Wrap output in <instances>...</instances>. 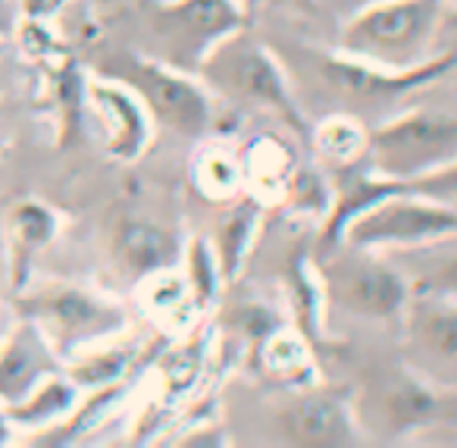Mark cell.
<instances>
[{"mask_svg":"<svg viewBox=\"0 0 457 448\" xmlns=\"http://www.w3.org/2000/svg\"><path fill=\"white\" fill-rule=\"evenodd\" d=\"M373 176L411 182L457 157V116L445 110H411L382 123L367 141Z\"/></svg>","mask_w":457,"mask_h":448,"instance_id":"obj_1","label":"cell"},{"mask_svg":"<svg viewBox=\"0 0 457 448\" xmlns=\"http://www.w3.org/2000/svg\"><path fill=\"white\" fill-rule=\"evenodd\" d=\"M201 72L210 85L226 91L228 97H238L245 104H254L261 110L282 116L292 129L307 132L301 110L292 97L286 76L279 63L263 45L251 41L248 35L232 32L222 41H216L201 60Z\"/></svg>","mask_w":457,"mask_h":448,"instance_id":"obj_2","label":"cell"},{"mask_svg":"<svg viewBox=\"0 0 457 448\" xmlns=\"http://www.w3.org/2000/svg\"><path fill=\"white\" fill-rule=\"evenodd\" d=\"M16 308L45 333L60 358L126 326V317L113 301L72 283H45L32 292L22 289Z\"/></svg>","mask_w":457,"mask_h":448,"instance_id":"obj_3","label":"cell"},{"mask_svg":"<svg viewBox=\"0 0 457 448\" xmlns=\"http://www.w3.org/2000/svg\"><path fill=\"white\" fill-rule=\"evenodd\" d=\"M110 79L135 91L147 116L160 120L179 135H204L210 126V101L179 66L122 54L110 66Z\"/></svg>","mask_w":457,"mask_h":448,"instance_id":"obj_4","label":"cell"},{"mask_svg":"<svg viewBox=\"0 0 457 448\" xmlns=\"http://www.w3.org/2000/svg\"><path fill=\"white\" fill-rule=\"evenodd\" d=\"M432 0H376L345 26V51L382 66L417 57L436 26Z\"/></svg>","mask_w":457,"mask_h":448,"instance_id":"obj_5","label":"cell"},{"mask_svg":"<svg viewBox=\"0 0 457 448\" xmlns=\"http://www.w3.org/2000/svg\"><path fill=\"white\" fill-rule=\"evenodd\" d=\"M248 13L238 0H170L154 10V32L172 66L182 70L185 60L201 66L204 54L226 35L242 32Z\"/></svg>","mask_w":457,"mask_h":448,"instance_id":"obj_6","label":"cell"},{"mask_svg":"<svg viewBox=\"0 0 457 448\" xmlns=\"http://www.w3.org/2000/svg\"><path fill=\"white\" fill-rule=\"evenodd\" d=\"M457 63L454 54H445L436 60H417L407 70L398 66H382L373 60L354 57V54H323L320 57V70H323L326 82L332 89H338L351 101L376 104V101H395V97L407 95V91L429 85L436 79H442L445 72H451Z\"/></svg>","mask_w":457,"mask_h":448,"instance_id":"obj_7","label":"cell"},{"mask_svg":"<svg viewBox=\"0 0 457 448\" xmlns=\"http://www.w3.org/2000/svg\"><path fill=\"white\" fill-rule=\"evenodd\" d=\"M336 301L345 310L370 320H386L407 308L411 289L388 264H379L373 258H354L336 266Z\"/></svg>","mask_w":457,"mask_h":448,"instance_id":"obj_8","label":"cell"},{"mask_svg":"<svg viewBox=\"0 0 457 448\" xmlns=\"http://www.w3.org/2000/svg\"><path fill=\"white\" fill-rule=\"evenodd\" d=\"M85 101L97 114L104 129V148L113 160H138L147 145V110L145 104L135 97L132 89L122 82L110 79H97V82L85 85Z\"/></svg>","mask_w":457,"mask_h":448,"instance_id":"obj_9","label":"cell"},{"mask_svg":"<svg viewBox=\"0 0 457 448\" xmlns=\"http://www.w3.org/2000/svg\"><path fill=\"white\" fill-rule=\"evenodd\" d=\"M60 354L32 320L22 323L0 345V408L26 398L41 379L60 373Z\"/></svg>","mask_w":457,"mask_h":448,"instance_id":"obj_10","label":"cell"},{"mask_svg":"<svg viewBox=\"0 0 457 448\" xmlns=\"http://www.w3.org/2000/svg\"><path fill=\"white\" fill-rule=\"evenodd\" d=\"M282 433L288 442L307 448H338L354 442L348 408L332 395H304L282 414Z\"/></svg>","mask_w":457,"mask_h":448,"instance_id":"obj_11","label":"cell"},{"mask_svg":"<svg viewBox=\"0 0 457 448\" xmlns=\"http://www.w3.org/2000/svg\"><path fill=\"white\" fill-rule=\"evenodd\" d=\"M57 214L47 204L26 198L16 201L7 214V251H10V285L13 292L29 289V273H32L35 254L57 235Z\"/></svg>","mask_w":457,"mask_h":448,"instance_id":"obj_12","label":"cell"},{"mask_svg":"<svg viewBox=\"0 0 457 448\" xmlns=\"http://www.w3.org/2000/svg\"><path fill=\"white\" fill-rule=\"evenodd\" d=\"M411 333L429 354L457 360V301L442 295H423L411 304Z\"/></svg>","mask_w":457,"mask_h":448,"instance_id":"obj_13","label":"cell"},{"mask_svg":"<svg viewBox=\"0 0 457 448\" xmlns=\"http://www.w3.org/2000/svg\"><path fill=\"white\" fill-rule=\"evenodd\" d=\"M76 408V383L63 379L60 373H51L47 379H41L26 398H20L16 404L4 408V417L10 420V427L22 429H41L47 423H57L60 417H66Z\"/></svg>","mask_w":457,"mask_h":448,"instance_id":"obj_14","label":"cell"},{"mask_svg":"<svg viewBox=\"0 0 457 448\" xmlns=\"http://www.w3.org/2000/svg\"><path fill=\"white\" fill-rule=\"evenodd\" d=\"M116 258L132 273H154L172 258V239L170 232L151 226V223L129 220L116 232Z\"/></svg>","mask_w":457,"mask_h":448,"instance_id":"obj_15","label":"cell"},{"mask_svg":"<svg viewBox=\"0 0 457 448\" xmlns=\"http://www.w3.org/2000/svg\"><path fill=\"white\" fill-rule=\"evenodd\" d=\"M311 139L317 154L329 164H354L367 154L370 132H363L361 123H354L351 116H329L313 129Z\"/></svg>","mask_w":457,"mask_h":448,"instance_id":"obj_16","label":"cell"},{"mask_svg":"<svg viewBox=\"0 0 457 448\" xmlns=\"http://www.w3.org/2000/svg\"><path fill=\"white\" fill-rule=\"evenodd\" d=\"M238 160L232 154L210 151L197 164V185L207 191L210 198H228L238 189Z\"/></svg>","mask_w":457,"mask_h":448,"instance_id":"obj_17","label":"cell"},{"mask_svg":"<svg viewBox=\"0 0 457 448\" xmlns=\"http://www.w3.org/2000/svg\"><path fill=\"white\" fill-rule=\"evenodd\" d=\"M122 367H126V354L122 351L88 354V358L76 360V364L70 367V379L76 385H85V389H101V385L116 383Z\"/></svg>","mask_w":457,"mask_h":448,"instance_id":"obj_18","label":"cell"},{"mask_svg":"<svg viewBox=\"0 0 457 448\" xmlns=\"http://www.w3.org/2000/svg\"><path fill=\"white\" fill-rule=\"evenodd\" d=\"M404 191H417V195L436 198V201L454 204L457 201V157L451 164L438 166V170L426 173L420 179H411V182H395Z\"/></svg>","mask_w":457,"mask_h":448,"instance_id":"obj_19","label":"cell"},{"mask_svg":"<svg viewBox=\"0 0 457 448\" xmlns=\"http://www.w3.org/2000/svg\"><path fill=\"white\" fill-rule=\"evenodd\" d=\"M388 408H392L395 420L417 423V420H423V417L432 414L436 398H432L426 389H420L417 383H401L398 389L392 392V398H388Z\"/></svg>","mask_w":457,"mask_h":448,"instance_id":"obj_20","label":"cell"},{"mask_svg":"<svg viewBox=\"0 0 457 448\" xmlns=\"http://www.w3.org/2000/svg\"><path fill=\"white\" fill-rule=\"evenodd\" d=\"M417 292H423V295H442V298L457 301V254H448V258L438 260L432 270H426L423 276H420Z\"/></svg>","mask_w":457,"mask_h":448,"instance_id":"obj_21","label":"cell"},{"mask_svg":"<svg viewBox=\"0 0 457 448\" xmlns=\"http://www.w3.org/2000/svg\"><path fill=\"white\" fill-rule=\"evenodd\" d=\"M26 20H41V16L51 13V0H20Z\"/></svg>","mask_w":457,"mask_h":448,"instance_id":"obj_22","label":"cell"},{"mask_svg":"<svg viewBox=\"0 0 457 448\" xmlns=\"http://www.w3.org/2000/svg\"><path fill=\"white\" fill-rule=\"evenodd\" d=\"M7 435H10V420L4 417V408H0V445L7 442Z\"/></svg>","mask_w":457,"mask_h":448,"instance_id":"obj_23","label":"cell"},{"mask_svg":"<svg viewBox=\"0 0 457 448\" xmlns=\"http://www.w3.org/2000/svg\"><path fill=\"white\" fill-rule=\"evenodd\" d=\"M4 22H7V0H0V32H4Z\"/></svg>","mask_w":457,"mask_h":448,"instance_id":"obj_24","label":"cell"},{"mask_svg":"<svg viewBox=\"0 0 457 448\" xmlns=\"http://www.w3.org/2000/svg\"><path fill=\"white\" fill-rule=\"evenodd\" d=\"M448 16L457 22V0H448Z\"/></svg>","mask_w":457,"mask_h":448,"instance_id":"obj_25","label":"cell"},{"mask_svg":"<svg viewBox=\"0 0 457 448\" xmlns=\"http://www.w3.org/2000/svg\"><path fill=\"white\" fill-rule=\"evenodd\" d=\"M66 4H70V0H51V13H54V10H60V7H66Z\"/></svg>","mask_w":457,"mask_h":448,"instance_id":"obj_26","label":"cell"},{"mask_svg":"<svg viewBox=\"0 0 457 448\" xmlns=\"http://www.w3.org/2000/svg\"><path fill=\"white\" fill-rule=\"evenodd\" d=\"M454 70H457V63H454Z\"/></svg>","mask_w":457,"mask_h":448,"instance_id":"obj_27","label":"cell"}]
</instances>
